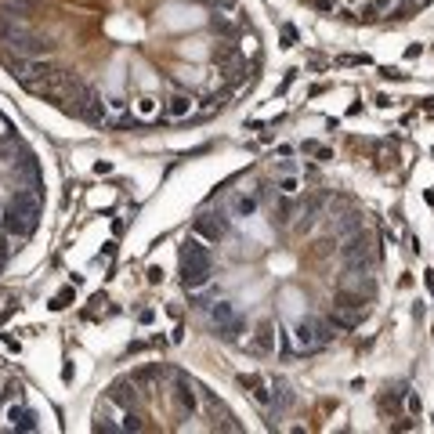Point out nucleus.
Returning <instances> with one entry per match:
<instances>
[{
    "instance_id": "1",
    "label": "nucleus",
    "mask_w": 434,
    "mask_h": 434,
    "mask_svg": "<svg viewBox=\"0 0 434 434\" xmlns=\"http://www.w3.org/2000/svg\"><path fill=\"white\" fill-rule=\"evenodd\" d=\"M214 279V250L200 235H188L181 243V286L188 293H200Z\"/></svg>"
},
{
    "instance_id": "2",
    "label": "nucleus",
    "mask_w": 434,
    "mask_h": 434,
    "mask_svg": "<svg viewBox=\"0 0 434 434\" xmlns=\"http://www.w3.org/2000/svg\"><path fill=\"white\" fill-rule=\"evenodd\" d=\"M268 384H272V402H268L265 412H268V420H272V424H279V420L297 405V391H293L290 380H282V377H275V380H268Z\"/></svg>"
},
{
    "instance_id": "3",
    "label": "nucleus",
    "mask_w": 434,
    "mask_h": 434,
    "mask_svg": "<svg viewBox=\"0 0 434 434\" xmlns=\"http://www.w3.org/2000/svg\"><path fill=\"white\" fill-rule=\"evenodd\" d=\"M4 43H8V55H18V58H43V55H51V43L43 40L40 33H29V29L15 33Z\"/></svg>"
},
{
    "instance_id": "4",
    "label": "nucleus",
    "mask_w": 434,
    "mask_h": 434,
    "mask_svg": "<svg viewBox=\"0 0 434 434\" xmlns=\"http://www.w3.org/2000/svg\"><path fill=\"white\" fill-rule=\"evenodd\" d=\"M0 228H4L8 235H18V239H33L36 228H40V217H36V214H26V210L8 206L4 217H0Z\"/></svg>"
},
{
    "instance_id": "5",
    "label": "nucleus",
    "mask_w": 434,
    "mask_h": 434,
    "mask_svg": "<svg viewBox=\"0 0 434 434\" xmlns=\"http://www.w3.org/2000/svg\"><path fill=\"white\" fill-rule=\"evenodd\" d=\"M192 235H200L203 243H221V239L228 235V217L217 210V214H200L192 221Z\"/></svg>"
},
{
    "instance_id": "6",
    "label": "nucleus",
    "mask_w": 434,
    "mask_h": 434,
    "mask_svg": "<svg viewBox=\"0 0 434 434\" xmlns=\"http://www.w3.org/2000/svg\"><path fill=\"white\" fill-rule=\"evenodd\" d=\"M170 380H174V398H178V405L188 412V416H195L203 402H200V391H195L192 377H188V373H181V369H170Z\"/></svg>"
},
{
    "instance_id": "7",
    "label": "nucleus",
    "mask_w": 434,
    "mask_h": 434,
    "mask_svg": "<svg viewBox=\"0 0 434 434\" xmlns=\"http://www.w3.org/2000/svg\"><path fill=\"white\" fill-rule=\"evenodd\" d=\"M105 398L123 412V409H138V405H141V391H138L134 377H123V380H113V384H108Z\"/></svg>"
},
{
    "instance_id": "8",
    "label": "nucleus",
    "mask_w": 434,
    "mask_h": 434,
    "mask_svg": "<svg viewBox=\"0 0 434 434\" xmlns=\"http://www.w3.org/2000/svg\"><path fill=\"white\" fill-rule=\"evenodd\" d=\"M8 206H15V210H26V214H43V188H15L11 192V200H8Z\"/></svg>"
},
{
    "instance_id": "9",
    "label": "nucleus",
    "mask_w": 434,
    "mask_h": 434,
    "mask_svg": "<svg viewBox=\"0 0 434 434\" xmlns=\"http://www.w3.org/2000/svg\"><path fill=\"white\" fill-rule=\"evenodd\" d=\"M239 387H246L250 398H253L260 409H268V402H272V384L260 377V373H239Z\"/></svg>"
},
{
    "instance_id": "10",
    "label": "nucleus",
    "mask_w": 434,
    "mask_h": 434,
    "mask_svg": "<svg viewBox=\"0 0 434 434\" xmlns=\"http://www.w3.org/2000/svg\"><path fill=\"white\" fill-rule=\"evenodd\" d=\"M210 33L225 36V40H235V36H243V22L232 18L228 11H217V8H214V15H210Z\"/></svg>"
},
{
    "instance_id": "11",
    "label": "nucleus",
    "mask_w": 434,
    "mask_h": 434,
    "mask_svg": "<svg viewBox=\"0 0 434 434\" xmlns=\"http://www.w3.org/2000/svg\"><path fill=\"white\" fill-rule=\"evenodd\" d=\"M293 340H297V347L304 355H312V351H318V337H315V318H300V322H293V333H290Z\"/></svg>"
},
{
    "instance_id": "12",
    "label": "nucleus",
    "mask_w": 434,
    "mask_h": 434,
    "mask_svg": "<svg viewBox=\"0 0 434 434\" xmlns=\"http://www.w3.org/2000/svg\"><path fill=\"white\" fill-rule=\"evenodd\" d=\"M4 420H8L11 430H36V427H40V424H36V412L26 409V405H8V409H4Z\"/></svg>"
},
{
    "instance_id": "13",
    "label": "nucleus",
    "mask_w": 434,
    "mask_h": 434,
    "mask_svg": "<svg viewBox=\"0 0 434 434\" xmlns=\"http://www.w3.org/2000/svg\"><path fill=\"white\" fill-rule=\"evenodd\" d=\"M253 351H260V355H272L275 351V322L272 318H265V322H257V330H253Z\"/></svg>"
},
{
    "instance_id": "14",
    "label": "nucleus",
    "mask_w": 434,
    "mask_h": 434,
    "mask_svg": "<svg viewBox=\"0 0 434 434\" xmlns=\"http://www.w3.org/2000/svg\"><path fill=\"white\" fill-rule=\"evenodd\" d=\"M214 333L221 337V340H228V344H235V340H243V333H246V318L243 315H232L228 322H221V326H214Z\"/></svg>"
},
{
    "instance_id": "15",
    "label": "nucleus",
    "mask_w": 434,
    "mask_h": 434,
    "mask_svg": "<svg viewBox=\"0 0 434 434\" xmlns=\"http://www.w3.org/2000/svg\"><path fill=\"white\" fill-rule=\"evenodd\" d=\"M192 108H195V98L185 94V91H178V94L167 98V116H170V120H185V116H192Z\"/></svg>"
},
{
    "instance_id": "16",
    "label": "nucleus",
    "mask_w": 434,
    "mask_h": 434,
    "mask_svg": "<svg viewBox=\"0 0 434 434\" xmlns=\"http://www.w3.org/2000/svg\"><path fill=\"white\" fill-rule=\"evenodd\" d=\"M257 206H260V200H257L253 192H239V195H232V217H253Z\"/></svg>"
},
{
    "instance_id": "17",
    "label": "nucleus",
    "mask_w": 434,
    "mask_h": 434,
    "mask_svg": "<svg viewBox=\"0 0 434 434\" xmlns=\"http://www.w3.org/2000/svg\"><path fill=\"white\" fill-rule=\"evenodd\" d=\"M330 228H333L340 239H344V235H351V232H362V214H358V210H351V214L337 217V221L330 217Z\"/></svg>"
},
{
    "instance_id": "18",
    "label": "nucleus",
    "mask_w": 434,
    "mask_h": 434,
    "mask_svg": "<svg viewBox=\"0 0 434 434\" xmlns=\"http://www.w3.org/2000/svg\"><path fill=\"white\" fill-rule=\"evenodd\" d=\"M232 315H235V308H232V304H228V300H214V304H210V322H214V326H221V322H228Z\"/></svg>"
},
{
    "instance_id": "19",
    "label": "nucleus",
    "mask_w": 434,
    "mask_h": 434,
    "mask_svg": "<svg viewBox=\"0 0 434 434\" xmlns=\"http://www.w3.org/2000/svg\"><path fill=\"white\" fill-rule=\"evenodd\" d=\"M156 108H160V102L152 98V94H141V98L134 102V113H138V120H152V116H156Z\"/></svg>"
},
{
    "instance_id": "20",
    "label": "nucleus",
    "mask_w": 434,
    "mask_h": 434,
    "mask_svg": "<svg viewBox=\"0 0 434 434\" xmlns=\"http://www.w3.org/2000/svg\"><path fill=\"white\" fill-rule=\"evenodd\" d=\"M333 330H337V326H333L330 318H315V337H318V347H326V344L333 340Z\"/></svg>"
},
{
    "instance_id": "21",
    "label": "nucleus",
    "mask_w": 434,
    "mask_h": 434,
    "mask_svg": "<svg viewBox=\"0 0 434 434\" xmlns=\"http://www.w3.org/2000/svg\"><path fill=\"white\" fill-rule=\"evenodd\" d=\"M300 152H304V156H318V160H333V152L326 148V145H318V141H304Z\"/></svg>"
},
{
    "instance_id": "22",
    "label": "nucleus",
    "mask_w": 434,
    "mask_h": 434,
    "mask_svg": "<svg viewBox=\"0 0 434 434\" xmlns=\"http://www.w3.org/2000/svg\"><path fill=\"white\" fill-rule=\"evenodd\" d=\"M275 188H279V195H297V192H300V181L293 178V174H282Z\"/></svg>"
},
{
    "instance_id": "23",
    "label": "nucleus",
    "mask_w": 434,
    "mask_h": 434,
    "mask_svg": "<svg viewBox=\"0 0 434 434\" xmlns=\"http://www.w3.org/2000/svg\"><path fill=\"white\" fill-rule=\"evenodd\" d=\"M200 105H203V113H214V108H221V94H206Z\"/></svg>"
},
{
    "instance_id": "24",
    "label": "nucleus",
    "mask_w": 434,
    "mask_h": 434,
    "mask_svg": "<svg viewBox=\"0 0 434 434\" xmlns=\"http://www.w3.org/2000/svg\"><path fill=\"white\" fill-rule=\"evenodd\" d=\"M148 282H152V286H156V282H163V268L152 265V268H148Z\"/></svg>"
},
{
    "instance_id": "25",
    "label": "nucleus",
    "mask_w": 434,
    "mask_h": 434,
    "mask_svg": "<svg viewBox=\"0 0 434 434\" xmlns=\"http://www.w3.org/2000/svg\"><path fill=\"white\" fill-rule=\"evenodd\" d=\"M73 297V290H62L58 297H55V304H51V308H65V300H69Z\"/></svg>"
},
{
    "instance_id": "26",
    "label": "nucleus",
    "mask_w": 434,
    "mask_h": 434,
    "mask_svg": "<svg viewBox=\"0 0 434 434\" xmlns=\"http://www.w3.org/2000/svg\"><path fill=\"white\" fill-rule=\"evenodd\" d=\"M152 318H156V312H152V308H145V312H141V315H138V322H141V326H148V322H152Z\"/></svg>"
},
{
    "instance_id": "27",
    "label": "nucleus",
    "mask_w": 434,
    "mask_h": 434,
    "mask_svg": "<svg viewBox=\"0 0 434 434\" xmlns=\"http://www.w3.org/2000/svg\"><path fill=\"white\" fill-rule=\"evenodd\" d=\"M108 170H113V163H105V160H102V163H94V174H108Z\"/></svg>"
},
{
    "instance_id": "28",
    "label": "nucleus",
    "mask_w": 434,
    "mask_h": 434,
    "mask_svg": "<svg viewBox=\"0 0 434 434\" xmlns=\"http://www.w3.org/2000/svg\"><path fill=\"white\" fill-rule=\"evenodd\" d=\"M427 290L434 293V272H427Z\"/></svg>"
},
{
    "instance_id": "29",
    "label": "nucleus",
    "mask_w": 434,
    "mask_h": 434,
    "mask_svg": "<svg viewBox=\"0 0 434 434\" xmlns=\"http://www.w3.org/2000/svg\"><path fill=\"white\" fill-rule=\"evenodd\" d=\"M387 4H391V0H377V11H380V8H387Z\"/></svg>"
},
{
    "instance_id": "30",
    "label": "nucleus",
    "mask_w": 434,
    "mask_h": 434,
    "mask_svg": "<svg viewBox=\"0 0 434 434\" xmlns=\"http://www.w3.org/2000/svg\"><path fill=\"white\" fill-rule=\"evenodd\" d=\"M4 268H8V260H4V257H0V272H4Z\"/></svg>"
},
{
    "instance_id": "31",
    "label": "nucleus",
    "mask_w": 434,
    "mask_h": 434,
    "mask_svg": "<svg viewBox=\"0 0 434 434\" xmlns=\"http://www.w3.org/2000/svg\"><path fill=\"white\" fill-rule=\"evenodd\" d=\"M347 4H358V0H347Z\"/></svg>"
},
{
    "instance_id": "32",
    "label": "nucleus",
    "mask_w": 434,
    "mask_h": 434,
    "mask_svg": "<svg viewBox=\"0 0 434 434\" xmlns=\"http://www.w3.org/2000/svg\"><path fill=\"white\" fill-rule=\"evenodd\" d=\"M430 427H434V416H430Z\"/></svg>"
}]
</instances>
